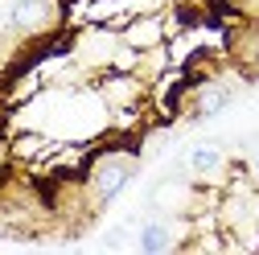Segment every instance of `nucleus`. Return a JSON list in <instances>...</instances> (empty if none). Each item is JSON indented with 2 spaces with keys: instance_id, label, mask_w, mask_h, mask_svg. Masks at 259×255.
<instances>
[{
  "instance_id": "obj_1",
  "label": "nucleus",
  "mask_w": 259,
  "mask_h": 255,
  "mask_svg": "<svg viewBox=\"0 0 259 255\" xmlns=\"http://www.w3.org/2000/svg\"><path fill=\"white\" fill-rule=\"evenodd\" d=\"M140 148H127V144H103L91 152L87 161V173H82V189L95 210H107L127 185L136 181L140 173Z\"/></svg>"
},
{
  "instance_id": "obj_2",
  "label": "nucleus",
  "mask_w": 259,
  "mask_h": 255,
  "mask_svg": "<svg viewBox=\"0 0 259 255\" xmlns=\"http://www.w3.org/2000/svg\"><path fill=\"white\" fill-rule=\"evenodd\" d=\"M226 62L247 78H259V17H226Z\"/></svg>"
},
{
  "instance_id": "obj_3",
  "label": "nucleus",
  "mask_w": 259,
  "mask_h": 255,
  "mask_svg": "<svg viewBox=\"0 0 259 255\" xmlns=\"http://www.w3.org/2000/svg\"><path fill=\"white\" fill-rule=\"evenodd\" d=\"M99 99L107 103V111H123V107H148V82L140 74L127 70H99L91 78Z\"/></svg>"
},
{
  "instance_id": "obj_4",
  "label": "nucleus",
  "mask_w": 259,
  "mask_h": 255,
  "mask_svg": "<svg viewBox=\"0 0 259 255\" xmlns=\"http://www.w3.org/2000/svg\"><path fill=\"white\" fill-rule=\"evenodd\" d=\"M58 17H62L58 0H17V5L9 9V29H13L17 37L33 41V37H46V33H54Z\"/></svg>"
},
{
  "instance_id": "obj_5",
  "label": "nucleus",
  "mask_w": 259,
  "mask_h": 255,
  "mask_svg": "<svg viewBox=\"0 0 259 255\" xmlns=\"http://www.w3.org/2000/svg\"><path fill=\"white\" fill-rule=\"evenodd\" d=\"M185 169L193 181H206V185H222L226 181V169H231V152H226L222 140H198L185 156Z\"/></svg>"
},
{
  "instance_id": "obj_6",
  "label": "nucleus",
  "mask_w": 259,
  "mask_h": 255,
  "mask_svg": "<svg viewBox=\"0 0 259 255\" xmlns=\"http://www.w3.org/2000/svg\"><path fill=\"white\" fill-rule=\"evenodd\" d=\"M119 41L123 46H132V50H152V46H165V21H160V13L152 17H127V25L119 29Z\"/></svg>"
}]
</instances>
